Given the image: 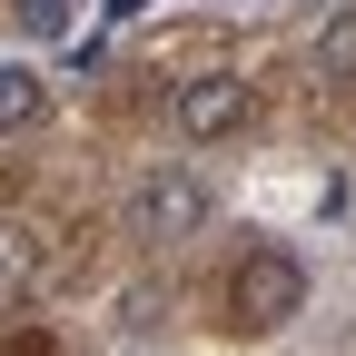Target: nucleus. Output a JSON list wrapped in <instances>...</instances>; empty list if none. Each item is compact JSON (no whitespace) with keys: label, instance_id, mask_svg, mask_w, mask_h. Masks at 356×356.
<instances>
[{"label":"nucleus","instance_id":"obj_1","mask_svg":"<svg viewBox=\"0 0 356 356\" xmlns=\"http://www.w3.org/2000/svg\"><path fill=\"white\" fill-rule=\"evenodd\" d=\"M287 317H307V257L277 248V238L238 248V267H228V327L238 337H277Z\"/></svg>","mask_w":356,"mask_h":356},{"label":"nucleus","instance_id":"obj_5","mask_svg":"<svg viewBox=\"0 0 356 356\" xmlns=\"http://www.w3.org/2000/svg\"><path fill=\"white\" fill-rule=\"evenodd\" d=\"M307 70H317L327 89H356V10H327L317 40H307Z\"/></svg>","mask_w":356,"mask_h":356},{"label":"nucleus","instance_id":"obj_4","mask_svg":"<svg viewBox=\"0 0 356 356\" xmlns=\"http://www.w3.org/2000/svg\"><path fill=\"white\" fill-rule=\"evenodd\" d=\"M50 119V89H40L30 60H0V139H30V129Z\"/></svg>","mask_w":356,"mask_h":356},{"label":"nucleus","instance_id":"obj_3","mask_svg":"<svg viewBox=\"0 0 356 356\" xmlns=\"http://www.w3.org/2000/svg\"><path fill=\"white\" fill-rule=\"evenodd\" d=\"M257 119V89L238 70H188L168 89V129H178V149H218V139H238V129Z\"/></svg>","mask_w":356,"mask_h":356},{"label":"nucleus","instance_id":"obj_2","mask_svg":"<svg viewBox=\"0 0 356 356\" xmlns=\"http://www.w3.org/2000/svg\"><path fill=\"white\" fill-rule=\"evenodd\" d=\"M208 178L188 168V159H159L149 178H139V188H129V238H139V248H188L198 228H208Z\"/></svg>","mask_w":356,"mask_h":356}]
</instances>
